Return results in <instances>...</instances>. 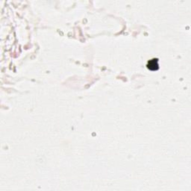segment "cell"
<instances>
[{
    "instance_id": "1",
    "label": "cell",
    "mask_w": 191,
    "mask_h": 191,
    "mask_svg": "<svg viewBox=\"0 0 191 191\" xmlns=\"http://www.w3.org/2000/svg\"><path fill=\"white\" fill-rule=\"evenodd\" d=\"M147 67L150 70H158L159 68L158 60L157 58H154V59L149 61L147 64Z\"/></svg>"
}]
</instances>
